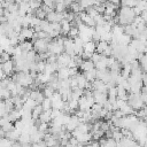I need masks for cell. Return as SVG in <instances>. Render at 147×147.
<instances>
[{
	"label": "cell",
	"mask_w": 147,
	"mask_h": 147,
	"mask_svg": "<svg viewBox=\"0 0 147 147\" xmlns=\"http://www.w3.org/2000/svg\"><path fill=\"white\" fill-rule=\"evenodd\" d=\"M95 44L94 41H88V42H85L84 46H83V52L85 53H88V54H93L95 52Z\"/></svg>",
	"instance_id": "2"
},
{
	"label": "cell",
	"mask_w": 147,
	"mask_h": 147,
	"mask_svg": "<svg viewBox=\"0 0 147 147\" xmlns=\"http://www.w3.org/2000/svg\"><path fill=\"white\" fill-rule=\"evenodd\" d=\"M1 69H2V71H3V74H5L6 76L10 75L11 71H13V69H14V61H13V60H9V61L2 63V64H1Z\"/></svg>",
	"instance_id": "1"
},
{
	"label": "cell",
	"mask_w": 147,
	"mask_h": 147,
	"mask_svg": "<svg viewBox=\"0 0 147 147\" xmlns=\"http://www.w3.org/2000/svg\"><path fill=\"white\" fill-rule=\"evenodd\" d=\"M80 69L84 71V72H87V71H91L94 69V64L91 60H86V61H83L82 64H80Z\"/></svg>",
	"instance_id": "3"
}]
</instances>
